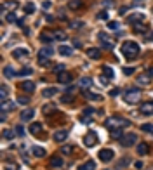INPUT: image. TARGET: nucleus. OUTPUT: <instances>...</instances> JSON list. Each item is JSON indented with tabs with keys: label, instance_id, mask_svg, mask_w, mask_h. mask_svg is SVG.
<instances>
[{
	"label": "nucleus",
	"instance_id": "obj_43",
	"mask_svg": "<svg viewBox=\"0 0 153 170\" xmlns=\"http://www.w3.org/2000/svg\"><path fill=\"white\" fill-rule=\"evenodd\" d=\"M120 28V24L117 21H108V30H118Z\"/></svg>",
	"mask_w": 153,
	"mask_h": 170
},
{
	"label": "nucleus",
	"instance_id": "obj_25",
	"mask_svg": "<svg viewBox=\"0 0 153 170\" xmlns=\"http://www.w3.org/2000/svg\"><path fill=\"white\" fill-rule=\"evenodd\" d=\"M30 132L33 135H38L42 132V125L40 123H31V125H30Z\"/></svg>",
	"mask_w": 153,
	"mask_h": 170
},
{
	"label": "nucleus",
	"instance_id": "obj_26",
	"mask_svg": "<svg viewBox=\"0 0 153 170\" xmlns=\"http://www.w3.org/2000/svg\"><path fill=\"white\" fill-rule=\"evenodd\" d=\"M68 7L71 9V11H76V9L82 7V2H80V0H70V2H68Z\"/></svg>",
	"mask_w": 153,
	"mask_h": 170
},
{
	"label": "nucleus",
	"instance_id": "obj_55",
	"mask_svg": "<svg viewBox=\"0 0 153 170\" xmlns=\"http://www.w3.org/2000/svg\"><path fill=\"white\" fill-rule=\"evenodd\" d=\"M71 101H73L71 96H64V97H63V102H71Z\"/></svg>",
	"mask_w": 153,
	"mask_h": 170
},
{
	"label": "nucleus",
	"instance_id": "obj_29",
	"mask_svg": "<svg viewBox=\"0 0 153 170\" xmlns=\"http://www.w3.org/2000/svg\"><path fill=\"white\" fill-rule=\"evenodd\" d=\"M138 153L139 155H146L148 153V144L146 142H139L138 144Z\"/></svg>",
	"mask_w": 153,
	"mask_h": 170
},
{
	"label": "nucleus",
	"instance_id": "obj_3",
	"mask_svg": "<svg viewBox=\"0 0 153 170\" xmlns=\"http://www.w3.org/2000/svg\"><path fill=\"white\" fill-rule=\"evenodd\" d=\"M139 97H141V90L136 89V87H132V89H129V90H125V94H124V101L125 102H129V104L138 102Z\"/></svg>",
	"mask_w": 153,
	"mask_h": 170
},
{
	"label": "nucleus",
	"instance_id": "obj_34",
	"mask_svg": "<svg viewBox=\"0 0 153 170\" xmlns=\"http://www.w3.org/2000/svg\"><path fill=\"white\" fill-rule=\"evenodd\" d=\"M24 12H26V14H33L35 12V4L33 2H28L26 5H24Z\"/></svg>",
	"mask_w": 153,
	"mask_h": 170
},
{
	"label": "nucleus",
	"instance_id": "obj_59",
	"mask_svg": "<svg viewBox=\"0 0 153 170\" xmlns=\"http://www.w3.org/2000/svg\"><path fill=\"white\" fill-rule=\"evenodd\" d=\"M42 5H44V9H49V7H50V2H49V0H47V2H44Z\"/></svg>",
	"mask_w": 153,
	"mask_h": 170
},
{
	"label": "nucleus",
	"instance_id": "obj_19",
	"mask_svg": "<svg viewBox=\"0 0 153 170\" xmlns=\"http://www.w3.org/2000/svg\"><path fill=\"white\" fill-rule=\"evenodd\" d=\"M16 135H18V132H16V130H11V128H7V130H4V132H2V137H4V139H7V141H12Z\"/></svg>",
	"mask_w": 153,
	"mask_h": 170
},
{
	"label": "nucleus",
	"instance_id": "obj_27",
	"mask_svg": "<svg viewBox=\"0 0 153 170\" xmlns=\"http://www.w3.org/2000/svg\"><path fill=\"white\" fill-rule=\"evenodd\" d=\"M50 165L52 167H63V158L61 156H52L50 158Z\"/></svg>",
	"mask_w": 153,
	"mask_h": 170
},
{
	"label": "nucleus",
	"instance_id": "obj_11",
	"mask_svg": "<svg viewBox=\"0 0 153 170\" xmlns=\"http://www.w3.org/2000/svg\"><path fill=\"white\" fill-rule=\"evenodd\" d=\"M73 80V75L68 73V71H61V73H57V82L59 83H70Z\"/></svg>",
	"mask_w": 153,
	"mask_h": 170
},
{
	"label": "nucleus",
	"instance_id": "obj_6",
	"mask_svg": "<svg viewBox=\"0 0 153 170\" xmlns=\"http://www.w3.org/2000/svg\"><path fill=\"white\" fill-rule=\"evenodd\" d=\"M83 142H85V146L87 148H92V146H96V142H97V134L96 132H87L85 134V137H83Z\"/></svg>",
	"mask_w": 153,
	"mask_h": 170
},
{
	"label": "nucleus",
	"instance_id": "obj_9",
	"mask_svg": "<svg viewBox=\"0 0 153 170\" xmlns=\"http://www.w3.org/2000/svg\"><path fill=\"white\" fill-rule=\"evenodd\" d=\"M97 38H99V40L103 42V47H106V49H113V42H111V38L106 35L104 31H101V33L97 35Z\"/></svg>",
	"mask_w": 153,
	"mask_h": 170
},
{
	"label": "nucleus",
	"instance_id": "obj_33",
	"mask_svg": "<svg viewBox=\"0 0 153 170\" xmlns=\"http://www.w3.org/2000/svg\"><path fill=\"white\" fill-rule=\"evenodd\" d=\"M143 19V14L141 12H138V14H131L129 17H127V21L129 23H134V21H141Z\"/></svg>",
	"mask_w": 153,
	"mask_h": 170
},
{
	"label": "nucleus",
	"instance_id": "obj_38",
	"mask_svg": "<svg viewBox=\"0 0 153 170\" xmlns=\"http://www.w3.org/2000/svg\"><path fill=\"white\" fill-rule=\"evenodd\" d=\"M122 132H124V128H115V130H110L111 137H115V139H118V137H122Z\"/></svg>",
	"mask_w": 153,
	"mask_h": 170
},
{
	"label": "nucleus",
	"instance_id": "obj_32",
	"mask_svg": "<svg viewBox=\"0 0 153 170\" xmlns=\"http://www.w3.org/2000/svg\"><path fill=\"white\" fill-rule=\"evenodd\" d=\"M40 40L44 43H50V42H54V36H52V35H47V33H42V35H40Z\"/></svg>",
	"mask_w": 153,
	"mask_h": 170
},
{
	"label": "nucleus",
	"instance_id": "obj_35",
	"mask_svg": "<svg viewBox=\"0 0 153 170\" xmlns=\"http://www.w3.org/2000/svg\"><path fill=\"white\" fill-rule=\"evenodd\" d=\"M2 101H7V85H2L0 87V102Z\"/></svg>",
	"mask_w": 153,
	"mask_h": 170
},
{
	"label": "nucleus",
	"instance_id": "obj_1",
	"mask_svg": "<svg viewBox=\"0 0 153 170\" xmlns=\"http://www.w3.org/2000/svg\"><path fill=\"white\" fill-rule=\"evenodd\" d=\"M104 127L108 130H115V128H125L131 127V121L127 118H122V116H110L104 120Z\"/></svg>",
	"mask_w": 153,
	"mask_h": 170
},
{
	"label": "nucleus",
	"instance_id": "obj_56",
	"mask_svg": "<svg viewBox=\"0 0 153 170\" xmlns=\"http://www.w3.org/2000/svg\"><path fill=\"white\" fill-rule=\"evenodd\" d=\"M99 80H101V83H103V87H104L106 83H108V82H110V78H106V77H101Z\"/></svg>",
	"mask_w": 153,
	"mask_h": 170
},
{
	"label": "nucleus",
	"instance_id": "obj_23",
	"mask_svg": "<svg viewBox=\"0 0 153 170\" xmlns=\"http://www.w3.org/2000/svg\"><path fill=\"white\" fill-rule=\"evenodd\" d=\"M57 50H59V54H61V56H71V54H73V49L68 47V45H61Z\"/></svg>",
	"mask_w": 153,
	"mask_h": 170
},
{
	"label": "nucleus",
	"instance_id": "obj_52",
	"mask_svg": "<svg viewBox=\"0 0 153 170\" xmlns=\"http://www.w3.org/2000/svg\"><path fill=\"white\" fill-rule=\"evenodd\" d=\"M16 132H18V135H24V128L21 127V125H18L16 127Z\"/></svg>",
	"mask_w": 153,
	"mask_h": 170
},
{
	"label": "nucleus",
	"instance_id": "obj_47",
	"mask_svg": "<svg viewBox=\"0 0 153 170\" xmlns=\"http://www.w3.org/2000/svg\"><path fill=\"white\" fill-rule=\"evenodd\" d=\"M54 71H56V73H61V71H64V64H57V66H54Z\"/></svg>",
	"mask_w": 153,
	"mask_h": 170
},
{
	"label": "nucleus",
	"instance_id": "obj_14",
	"mask_svg": "<svg viewBox=\"0 0 153 170\" xmlns=\"http://www.w3.org/2000/svg\"><path fill=\"white\" fill-rule=\"evenodd\" d=\"M30 56V50L28 49H16L12 50V57H16V59H24V57Z\"/></svg>",
	"mask_w": 153,
	"mask_h": 170
},
{
	"label": "nucleus",
	"instance_id": "obj_28",
	"mask_svg": "<svg viewBox=\"0 0 153 170\" xmlns=\"http://www.w3.org/2000/svg\"><path fill=\"white\" fill-rule=\"evenodd\" d=\"M52 36H54V40H66V33H64V31H61V30L54 31V33H52Z\"/></svg>",
	"mask_w": 153,
	"mask_h": 170
},
{
	"label": "nucleus",
	"instance_id": "obj_15",
	"mask_svg": "<svg viewBox=\"0 0 153 170\" xmlns=\"http://www.w3.org/2000/svg\"><path fill=\"white\" fill-rule=\"evenodd\" d=\"M68 139V130H57L54 132V141L56 142H63Z\"/></svg>",
	"mask_w": 153,
	"mask_h": 170
},
{
	"label": "nucleus",
	"instance_id": "obj_4",
	"mask_svg": "<svg viewBox=\"0 0 153 170\" xmlns=\"http://www.w3.org/2000/svg\"><path fill=\"white\" fill-rule=\"evenodd\" d=\"M136 141H138V135L132 134V132L120 137V144H122L124 148H131V146H134V144H136Z\"/></svg>",
	"mask_w": 153,
	"mask_h": 170
},
{
	"label": "nucleus",
	"instance_id": "obj_7",
	"mask_svg": "<svg viewBox=\"0 0 153 170\" xmlns=\"http://www.w3.org/2000/svg\"><path fill=\"white\" fill-rule=\"evenodd\" d=\"M151 80L153 77L150 75V73H141V75H138V85H151Z\"/></svg>",
	"mask_w": 153,
	"mask_h": 170
},
{
	"label": "nucleus",
	"instance_id": "obj_49",
	"mask_svg": "<svg viewBox=\"0 0 153 170\" xmlns=\"http://www.w3.org/2000/svg\"><path fill=\"white\" fill-rule=\"evenodd\" d=\"M80 121H82V123H90V116H85V115H82V116H80Z\"/></svg>",
	"mask_w": 153,
	"mask_h": 170
},
{
	"label": "nucleus",
	"instance_id": "obj_61",
	"mask_svg": "<svg viewBox=\"0 0 153 170\" xmlns=\"http://www.w3.org/2000/svg\"><path fill=\"white\" fill-rule=\"evenodd\" d=\"M148 73H150V75H151V77H153V68H151V70H150V71H148Z\"/></svg>",
	"mask_w": 153,
	"mask_h": 170
},
{
	"label": "nucleus",
	"instance_id": "obj_18",
	"mask_svg": "<svg viewBox=\"0 0 153 170\" xmlns=\"http://www.w3.org/2000/svg\"><path fill=\"white\" fill-rule=\"evenodd\" d=\"M4 77H7V78H14V77H18V71L14 70L12 66H5V68H4Z\"/></svg>",
	"mask_w": 153,
	"mask_h": 170
},
{
	"label": "nucleus",
	"instance_id": "obj_24",
	"mask_svg": "<svg viewBox=\"0 0 153 170\" xmlns=\"http://www.w3.org/2000/svg\"><path fill=\"white\" fill-rule=\"evenodd\" d=\"M94 168H96V162L89 160V162H85L83 165H80V168L78 170H94Z\"/></svg>",
	"mask_w": 153,
	"mask_h": 170
},
{
	"label": "nucleus",
	"instance_id": "obj_8",
	"mask_svg": "<svg viewBox=\"0 0 153 170\" xmlns=\"http://www.w3.org/2000/svg\"><path fill=\"white\" fill-rule=\"evenodd\" d=\"M78 87H80V90H89L90 87H92V78L90 77H83L78 80Z\"/></svg>",
	"mask_w": 153,
	"mask_h": 170
},
{
	"label": "nucleus",
	"instance_id": "obj_53",
	"mask_svg": "<svg viewBox=\"0 0 153 170\" xmlns=\"http://www.w3.org/2000/svg\"><path fill=\"white\" fill-rule=\"evenodd\" d=\"M92 113H94V109H90V108H85V111H83L85 116H92Z\"/></svg>",
	"mask_w": 153,
	"mask_h": 170
},
{
	"label": "nucleus",
	"instance_id": "obj_21",
	"mask_svg": "<svg viewBox=\"0 0 153 170\" xmlns=\"http://www.w3.org/2000/svg\"><path fill=\"white\" fill-rule=\"evenodd\" d=\"M56 94H57V89H56V87H49V89H44V90H42V96H44V97H52Z\"/></svg>",
	"mask_w": 153,
	"mask_h": 170
},
{
	"label": "nucleus",
	"instance_id": "obj_60",
	"mask_svg": "<svg viewBox=\"0 0 153 170\" xmlns=\"http://www.w3.org/2000/svg\"><path fill=\"white\" fill-rule=\"evenodd\" d=\"M7 170H18V167H16V165H12V167H7Z\"/></svg>",
	"mask_w": 153,
	"mask_h": 170
},
{
	"label": "nucleus",
	"instance_id": "obj_50",
	"mask_svg": "<svg viewBox=\"0 0 153 170\" xmlns=\"http://www.w3.org/2000/svg\"><path fill=\"white\" fill-rule=\"evenodd\" d=\"M97 17H99V19H108V12L103 11V12H99V14H97Z\"/></svg>",
	"mask_w": 153,
	"mask_h": 170
},
{
	"label": "nucleus",
	"instance_id": "obj_36",
	"mask_svg": "<svg viewBox=\"0 0 153 170\" xmlns=\"http://www.w3.org/2000/svg\"><path fill=\"white\" fill-rule=\"evenodd\" d=\"M141 130L146 132V134H153V123H145V125H141Z\"/></svg>",
	"mask_w": 153,
	"mask_h": 170
},
{
	"label": "nucleus",
	"instance_id": "obj_16",
	"mask_svg": "<svg viewBox=\"0 0 153 170\" xmlns=\"http://www.w3.org/2000/svg\"><path fill=\"white\" fill-rule=\"evenodd\" d=\"M33 116H35V111H33V109H24V111L21 113L19 118H21V121H30Z\"/></svg>",
	"mask_w": 153,
	"mask_h": 170
},
{
	"label": "nucleus",
	"instance_id": "obj_2",
	"mask_svg": "<svg viewBox=\"0 0 153 170\" xmlns=\"http://www.w3.org/2000/svg\"><path fill=\"white\" fill-rule=\"evenodd\" d=\"M139 45L132 40H127V42L122 43V54H124L127 59H136V56L139 54Z\"/></svg>",
	"mask_w": 153,
	"mask_h": 170
},
{
	"label": "nucleus",
	"instance_id": "obj_22",
	"mask_svg": "<svg viewBox=\"0 0 153 170\" xmlns=\"http://www.w3.org/2000/svg\"><path fill=\"white\" fill-rule=\"evenodd\" d=\"M21 89H23L24 92H33L35 90V83L33 82H23V83H21Z\"/></svg>",
	"mask_w": 153,
	"mask_h": 170
},
{
	"label": "nucleus",
	"instance_id": "obj_5",
	"mask_svg": "<svg viewBox=\"0 0 153 170\" xmlns=\"http://www.w3.org/2000/svg\"><path fill=\"white\" fill-rule=\"evenodd\" d=\"M113 156H115L113 149L104 148V149H101V151H99V160H101V162H104V163L111 162V160H113Z\"/></svg>",
	"mask_w": 153,
	"mask_h": 170
},
{
	"label": "nucleus",
	"instance_id": "obj_48",
	"mask_svg": "<svg viewBox=\"0 0 153 170\" xmlns=\"http://www.w3.org/2000/svg\"><path fill=\"white\" fill-rule=\"evenodd\" d=\"M18 102H19V104H28L30 99H28V97H18Z\"/></svg>",
	"mask_w": 153,
	"mask_h": 170
},
{
	"label": "nucleus",
	"instance_id": "obj_42",
	"mask_svg": "<svg viewBox=\"0 0 153 170\" xmlns=\"http://www.w3.org/2000/svg\"><path fill=\"white\" fill-rule=\"evenodd\" d=\"M49 63H50L49 57H38V64L40 66H49Z\"/></svg>",
	"mask_w": 153,
	"mask_h": 170
},
{
	"label": "nucleus",
	"instance_id": "obj_30",
	"mask_svg": "<svg viewBox=\"0 0 153 170\" xmlns=\"http://www.w3.org/2000/svg\"><path fill=\"white\" fill-rule=\"evenodd\" d=\"M85 96L89 97L90 101H103V97L99 96V94H94V92H89V90H85Z\"/></svg>",
	"mask_w": 153,
	"mask_h": 170
},
{
	"label": "nucleus",
	"instance_id": "obj_12",
	"mask_svg": "<svg viewBox=\"0 0 153 170\" xmlns=\"http://www.w3.org/2000/svg\"><path fill=\"white\" fill-rule=\"evenodd\" d=\"M50 56H54V47H50V45L42 47V49L38 50V57H50Z\"/></svg>",
	"mask_w": 153,
	"mask_h": 170
},
{
	"label": "nucleus",
	"instance_id": "obj_37",
	"mask_svg": "<svg viewBox=\"0 0 153 170\" xmlns=\"http://www.w3.org/2000/svg\"><path fill=\"white\" fill-rule=\"evenodd\" d=\"M33 70L31 68H23L21 71H18V77H28V75H31Z\"/></svg>",
	"mask_w": 153,
	"mask_h": 170
},
{
	"label": "nucleus",
	"instance_id": "obj_45",
	"mask_svg": "<svg viewBox=\"0 0 153 170\" xmlns=\"http://www.w3.org/2000/svg\"><path fill=\"white\" fill-rule=\"evenodd\" d=\"M71 149H73L71 146H63V148H61V153H64V155H70V153H71Z\"/></svg>",
	"mask_w": 153,
	"mask_h": 170
},
{
	"label": "nucleus",
	"instance_id": "obj_54",
	"mask_svg": "<svg viewBox=\"0 0 153 170\" xmlns=\"http://www.w3.org/2000/svg\"><path fill=\"white\" fill-rule=\"evenodd\" d=\"M145 40H146V42H153V31H151V33H148V35L145 36Z\"/></svg>",
	"mask_w": 153,
	"mask_h": 170
},
{
	"label": "nucleus",
	"instance_id": "obj_20",
	"mask_svg": "<svg viewBox=\"0 0 153 170\" xmlns=\"http://www.w3.org/2000/svg\"><path fill=\"white\" fill-rule=\"evenodd\" d=\"M31 153H33V156H37V158H44V156H45V149L40 148V146H33V148H31Z\"/></svg>",
	"mask_w": 153,
	"mask_h": 170
},
{
	"label": "nucleus",
	"instance_id": "obj_58",
	"mask_svg": "<svg viewBox=\"0 0 153 170\" xmlns=\"http://www.w3.org/2000/svg\"><path fill=\"white\" fill-rule=\"evenodd\" d=\"M134 167H136V168H143V162H136V163H134Z\"/></svg>",
	"mask_w": 153,
	"mask_h": 170
},
{
	"label": "nucleus",
	"instance_id": "obj_57",
	"mask_svg": "<svg viewBox=\"0 0 153 170\" xmlns=\"http://www.w3.org/2000/svg\"><path fill=\"white\" fill-rule=\"evenodd\" d=\"M118 94H120V90H118V89H113V90L110 92V96L111 97H115V96H118Z\"/></svg>",
	"mask_w": 153,
	"mask_h": 170
},
{
	"label": "nucleus",
	"instance_id": "obj_17",
	"mask_svg": "<svg viewBox=\"0 0 153 170\" xmlns=\"http://www.w3.org/2000/svg\"><path fill=\"white\" fill-rule=\"evenodd\" d=\"M87 56H89L90 59H94V61H96V59H99V57H101V50L96 49V47H92V49H87Z\"/></svg>",
	"mask_w": 153,
	"mask_h": 170
},
{
	"label": "nucleus",
	"instance_id": "obj_13",
	"mask_svg": "<svg viewBox=\"0 0 153 170\" xmlns=\"http://www.w3.org/2000/svg\"><path fill=\"white\" fill-rule=\"evenodd\" d=\"M14 108H16V102H14V101H2V104H0V109H2V113L12 111Z\"/></svg>",
	"mask_w": 153,
	"mask_h": 170
},
{
	"label": "nucleus",
	"instance_id": "obj_51",
	"mask_svg": "<svg viewBox=\"0 0 153 170\" xmlns=\"http://www.w3.org/2000/svg\"><path fill=\"white\" fill-rule=\"evenodd\" d=\"M104 7H113V0H103Z\"/></svg>",
	"mask_w": 153,
	"mask_h": 170
},
{
	"label": "nucleus",
	"instance_id": "obj_46",
	"mask_svg": "<svg viewBox=\"0 0 153 170\" xmlns=\"http://www.w3.org/2000/svg\"><path fill=\"white\" fill-rule=\"evenodd\" d=\"M125 165H129V158H122L118 162V167H125Z\"/></svg>",
	"mask_w": 153,
	"mask_h": 170
},
{
	"label": "nucleus",
	"instance_id": "obj_41",
	"mask_svg": "<svg viewBox=\"0 0 153 170\" xmlns=\"http://www.w3.org/2000/svg\"><path fill=\"white\" fill-rule=\"evenodd\" d=\"M68 26H70V28H82V26H83V21H71Z\"/></svg>",
	"mask_w": 153,
	"mask_h": 170
},
{
	"label": "nucleus",
	"instance_id": "obj_44",
	"mask_svg": "<svg viewBox=\"0 0 153 170\" xmlns=\"http://www.w3.org/2000/svg\"><path fill=\"white\" fill-rule=\"evenodd\" d=\"M134 71H136V70H134L132 66H127V68H124V75H125V77H131Z\"/></svg>",
	"mask_w": 153,
	"mask_h": 170
},
{
	"label": "nucleus",
	"instance_id": "obj_31",
	"mask_svg": "<svg viewBox=\"0 0 153 170\" xmlns=\"http://www.w3.org/2000/svg\"><path fill=\"white\" fill-rule=\"evenodd\" d=\"M103 73H104V77H106V78H110V80H111L113 77H115V73H113V70H111L110 66H103Z\"/></svg>",
	"mask_w": 153,
	"mask_h": 170
},
{
	"label": "nucleus",
	"instance_id": "obj_10",
	"mask_svg": "<svg viewBox=\"0 0 153 170\" xmlns=\"http://www.w3.org/2000/svg\"><path fill=\"white\" fill-rule=\"evenodd\" d=\"M139 111L143 115H148V116H151L153 115V101H148V102H143L141 108H139Z\"/></svg>",
	"mask_w": 153,
	"mask_h": 170
},
{
	"label": "nucleus",
	"instance_id": "obj_39",
	"mask_svg": "<svg viewBox=\"0 0 153 170\" xmlns=\"http://www.w3.org/2000/svg\"><path fill=\"white\" fill-rule=\"evenodd\" d=\"M7 21L9 23H18L19 21V19H18V17H16V14H14V12H9V14H7V17H5Z\"/></svg>",
	"mask_w": 153,
	"mask_h": 170
},
{
	"label": "nucleus",
	"instance_id": "obj_40",
	"mask_svg": "<svg viewBox=\"0 0 153 170\" xmlns=\"http://www.w3.org/2000/svg\"><path fill=\"white\" fill-rule=\"evenodd\" d=\"M134 31H136V33H145L146 28L143 24H138V23H136V24H134Z\"/></svg>",
	"mask_w": 153,
	"mask_h": 170
}]
</instances>
